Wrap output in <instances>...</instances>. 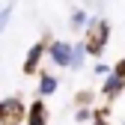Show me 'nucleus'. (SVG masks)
<instances>
[{"label":"nucleus","instance_id":"nucleus-2","mask_svg":"<svg viewBox=\"0 0 125 125\" xmlns=\"http://www.w3.org/2000/svg\"><path fill=\"white\" fill-rule=\"evenodd\" d=\"M27 113V104L18 95H9V98H0V125H21Z\"/></svg>","mask_w":125,"mask_h":125},{"label":"nucleus","instance_id":"nucleus-1","mask_svg":"<svg viewBox=\"0 0 125 125\" xmlns=\"http://www.w3.org/2000/svg\"><path fill=\"white\" fill-rule=\"evenodd\" d=\"M83 30H86V39H83V45H86V54H92V57H101V51H104L107 39H110V24H107L104 18H89Z\"/></svg>","mask_w":125,"mask_h":125},{"label":"nucleus","instance_id":"nucleus-3","mask_svg":"<svg viewBox=\"0 0 125 125\" xmlns=\"http://www.w3.org/2000/svg\"><path fill=\"white\" fill-rule=\"evenodd\" d=\"M45 57H48L54 66L69 69V66H72V45H69V42H62V39H54V42L45 45Z\"/></svg>","mask_w":125,"mask_h":125},{"label":"nucleus","instance_id":"nucleus-13","mask_svg":"<svg viewBox=\"0 0 125 125\" xmlns=\"http://www.w3.org/2000/svg\"><path fill=\"white\" fill-rule=\"evenodd\" d=\"M113 72H116L119 77H125V60H119V62H116V69H113Z\"/></svg>","mask_w":125,"mask_h":125},{"label":"nucleus","instance_id":"nucleus-10","mask_svg":"<svg viewBox=\"0 0 125 125\" xmlns=\"http://www.w3.org/2000/svg\"><path fill=\"white\" fill-rule=\"evenodd\" d=\"M9 21H12V3L0 9V36H3V30L9 27Z\"/></svg>","mask_w":125,"mask_h":125},{"label":"nucleus","instance_id":"nucleus-4","mask_svg":"<svg viewBox=\"0 0 125 125\" xmlns=\"http://www.w3.org/2000/svg\"><path fill=\"white\" fill-rule=\"evenodd\" d=\"M42 60H45V42L39 39L36 45H30V51H27V60H24V74H36Z\"/></svg>","mask_w":125,"mask_h":125},{"label":"nucleus","instance_id":"nucleus-5","mask_svg":"<svg viewBox=\"0 0 125 125\" xmlns=\"http://www.w3.org/2000/svg\"><path fill=\"white\" fill-rule=\"evenodd\" d=\"M24 122H27V125H48V107H45L42 98H36L33 104H27Z\"/></svg>","mask_w":125,"mask_h":125},{"label":"nucleus","instance_id":"nucleus-9","mask_svg":"<svg viewBox=\"0 0 125 125\" xmlns=\"http://www.w3.org/2000/svg\"><path fill=\"white\" fill-rule=\"evenodd\" d=\"M86 21H89V15H86L83 9L72 12V27H74V30H83V27H86Z\"/></svg>","mask_w":125,"mask_h":125},{"label":"nucleus","instance_id":"nucleus-14","mask_svg":"<svg viewBox=\"0 0 125 125\" xmlns=\"http://www.w3.org/2000/svg\"><path fill=\"white\" fill-rule=\"evenodd\" d=\"M95 125H110V122H107V119H98V122H95Z\"/></svg>","mask_w":125,"mask_h":125},{"label":"nucleus","instance_id":"nucleus-11","mask_svg":"<svg viewBox=\"0 0 125 125\" xmlns=\"http://www.w3.org/2000/svg\"><path fill=\"white\" fill-rule=\"evenodd\" d=\"M74 119H77V122H89V119H92V110H89V107H81V110L74 113Z\"/></svg>","mask_w":125,"mask_h":125},{"label":"nucleus","instance_id":"nucleus-7","mask_svg":"<svg viewBox=\"0 0 125 125\" xmlns=\"http://www.w3.org/2000/svg\"><path fill=\"white\" fill-rule=\"evenodd\" d=\"M57 86H60V81H57L54 74H48V72H42V74H39V98L54 95V92H57Z\"/></svg>","mask_w":125,"mask_h":125},{"label":"nucleus","instance_id":"nucleus-6","mask_svg":"<svg viewBox=\"0 0 125 125\" xmlns=\"http://www.w3.org/2000/svg\"><path fill=\"white\" fill-rule=\"evenodd\" d=\"M122 89H125V77H119L116 72H107L104 83H101V95H107V98H116Z\"/></svg>","mask_w":125,"mask_h":125},{"label":"nucleus","instance_id":"nucleus-12","mask_svg":"<svg viewBox=\"0 0 125 125\" xmlns=\"http://www.w3.org/2000/svg\"><path fill=\"white\" fill-rule=\"evenodd\" d=\"M107 72H110V66H107V62H98V66H95V74H107Z\"/></svg>","mask_w":125,"mask_h":125},{"label":"nucleus","instance_id":"nucleus-8","mask_svg":"<svg viewBox=\"0 0 125 125\" xmlns=\"http://www.w3.org/2000/svg\"><path fill=\"white\" fill-rule=\"evenodd\" d=\"M83 57H86V45H72V66L69 69H81L83 66Z\"/></svg>","mask_w":125,"mask_h":125}]
</instances>
